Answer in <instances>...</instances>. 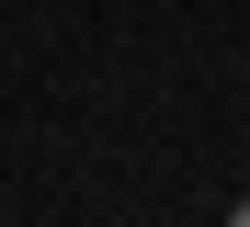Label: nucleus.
I'll return each mask as SVG.
<instances>
[{
    "instance_id": "1",
    "label": "nucleus",
    "mask_w": 250,
    "mask_h": 227,
    "mask_svg": "<svg viewBox=\"0 0 250 227\" xmlns=\"http://www.w3.org/2000/svg\"><path fill=\"white\" fill-rule=\"evenodd\" d=\"M228 227H250V193H239V205H228Z\"/></svg>"
}]
</instances>
